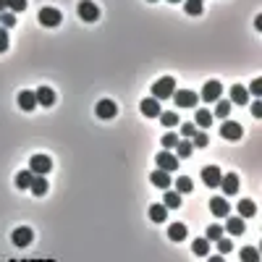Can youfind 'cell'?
Listing matches in <instances>:
<instances>
[{"label":"cell","instance_id":"6da1fadb","mask_svg":"<svg viewBox=\"0 0 262 262\" xmlns=\"http://www.w3.org/2000/svg\"><path fill=\"white\" fill-rule=\"evenodd\" d=\"M173 92H176V79L173 76H163L152 84V97L155 100H168V97H173Z\"/></svg>","mask_w":262,"mask_h":262},{"label":"cell","instance_id":"7a4b0ae2","mask_svg":"<svg viewBox=\"0 0 262 262\" xmlns=\"http://www.w3.org/2000/svg\"><path fill=\"white\" fill-rule=\"evenodd\" d=\"M37 18H40V24L42 26H61V21H63V13L58 11V8H50V5H45L40 13H37Z\"/></svg>","mask_w":262,"mask_h":262},{"label":"cell","instance_id":"3957f363","mask_svg":"<svg viewBox=\"0 0 262 262\" xmlns=\"http://www.w3.org/2000/svg\"><path fill=\"white\" fill-rule=\"evenodd\" d=\"M29 171L34 176H48L53 171V160L48 155H32V160H29Z\"/></svg>","mask_w":262,"mask_h":262},{"label":"cell","instance_id":"277c9868","mask_svg":"<svg viewBox=\"0 0 262 262\" xmlns=\"http://www.w3.org/2000/svg\"><path fill=\"white\" fill-rule=\"evenodd\" d=\"M157 163V171H165V173H173L176 168H179V157H176L173 152H157L155 157Z\"/></svg>","mask_w":262,"mask_h":262},{"label":"cell","instance_id":"5b68a950","mask_svg":"<svg viewBox=\"0 0 262 262\" xmlns=\"http://www.w3.org/2000/svg\"><path fill=\"white\" fill-rule=\"evenodd\" d=\"M79 16H81V21L92 24V21H97V18H100V8L92 3V0H81V3H79Z\"/></svg>","mask_w":262,"mask_h":262},{"label":"cell","instance_id":"8992f818","mask_svg":"<svg viewBox=\"0 0 262 262\" xmlns=\"http://www.w3.org/2000/svg\"><path fill=\"white\" fill-rule=\"evenodd\" d=\"M173 97H176V105H179V108H194L196 100H199L192 89H176Z\"/></svg>","mask_w":262,"mask_h":262},{"label":"cell","instance_id":"52a82bcc","mask_svg":"<svg viewBox=\"0 0 262 262\" xmlns=\"http://www.w3.org/2000/svg\"><path fill=\"white\" fill-rule=\"evenodd\" d=\"M220 179H223V171L218 165H207L202 171V181L210 186V189H215V186H220Z\"/></svg>","mask_w":262,"mask_h":262},{"label":"cell","instance_id":"ba28073f","mask_svg":"<svg viewBox=\"0 0 262 262\" xmlns=\"http://www.w3.org/2000/svg\"><path fill=\"white\" fill-rule=\"evenodd\" d=\"M220 92H223L220 81H218V79H210V81L202 87V100H204V102H215V100L220 97Z\"/></svg>","mask_w":262,"mask_h":262},{"label":"cell","instance_id":"9c48e42d","mask_svg":"<svg viewBox=\"0 0 262 262\" xmlns=\"http://www.w3.org/2000/svg\"><path fill=\"white\" fill-rule=\"evenodd\" d=\"M220 134H223V139H228V142H236V139H241V134H244V129H241L236 121H226V124L220 126Z\"/></svg>","mask_w":262,"mask_h":262},{"label":"cell","instance_id":"30bf717a","mask_svg":"<svg viewBox=\"0 0 262 262\" xmlns=\"http://www.w3.org/2000/svg\"><path fill=\"white\" fill-rule=\"evenodd\" d=\"M210 210H212V215H218V218H228V215H231V204H228L226 196H212V199H210Z\"/></svg>","mask_w":262,"mask_h":262},{"label":"cell","instance_id":"8fae6325","mask_svg":"<svg viewBox=\"0 0 262 262\" xmlns=\"http://www.w3.org/2000/svg\"><path fill=\"white\" fill-rule=\"evenodd\" d=\"M142 113L147 116V118H157L163 113V108H160V100H155V97H147V100H142Z\"/></svg>","mask_w":262,"mask_h":262},{"label":"cell","instance_id":"7c38bea8","mask_svg":"<svg viewBox=\"0 0 262 262\" xmlns=\"http://www.w3.org/2000/svg\"><path fill=\"white\" fill-rule=\"evenodd\" d=\"M32 239H34V233H32V228H26V226H21V228L13 231V244H16V247H29Z\"/></svg>","mask_w":262,"mask_h":262},{"label":"cell","instance_id":"4fadbf2b","mask_svg":"<svg viewBox=\"0 0 262 262\" xmlns=\"http://www.w3.org/2000/svg\"><path fill=\"white\" fill-rule=\"evenodd\" d=\"M95 110H97L100 118H116V113H118V108H116L113 100H100Z\"/></svg>","mask_w":262,"mask_h":262},{"label":"cell","instance_id":"5bb4252c","mask_svg":"<svg viewBox=\"0 0 262 262\" xmlns=\"http://www.w3.org/2000/svg\"><path fill=\"white\" fill-rule=\"evenodd\" d=\"M226 231L231 233V236H241V233L247 231V226H244V218H239V215H228Z\"/></svg>","mask_w":262,"mask_h":262},{"label":"cell","instance_id":"9a60e30c","mask_svg":"<svg viewBox=\"0 0 262 262\" xmlns=\"http://www.w3.org/2000/svg\"><path fill=\"white\" fill-rule=\"evenodd\" d=\"M220 186H223V194H236L239 192V176L236 173H223Z\"/></svg>","mask_w":262,"mask_h":262},{"label":"cell","instance_id":"2e32d148","mask_svg":"<svg viewBox=\"0 0 262 262\" xmlns=\"http://www.w3.org/2000/svg\"><path fill=\"white\" fill-rule=\"evenodd\" d=\"M34 97H37V105H45V108H50L53 102H55V92L50 87H40L34 92Z\"/></svg>","mask_w":262,"mask_h":262},{"label":"cell","instance_id":"e0dca14e","mask_svg":"<svg viewBox=\"0 0 262 262\" xmlns=\"http://www.w3.org/2000/svg\"><path fill=\"white\" fill-rule=\"evenodd\" d=\"M18 108L26 110V113L37 108V97H34V92H32V89H24L21 95H18Z\"/></svg>","mask_w":262,"mask_h":262},{"label":"cell","instance_id":"ac0fdd59","mask_svg":"<svg viewBox=\"0 0 262 262\" xmlns=\"http://www.w3.org/2000/svg\"><path fill=\"white\" fill-rule=\"evenodd\" d=\"M247 100H249L247 87H241V84H233V87H231V102H233V105H247Z\"/></svg>","mask_w":262,"mask_h":262},{"label":"cell","instance_id":"d6986e66","mask_svg":"<svg viewBox=\"0 0 262 262\" xmlns=\"http://www.w3.org/2000/svg\"><path fill=\"white\" fill-rule=\"evenodd\" d=\"M149 181H152V186H157V189H168L171 186V173H165V171H155V173H149Z\"/></svg>","mask_w":262,"mask_h":262},{"label":"cell","instance_id":"ffe728a7","mask_svg":"<svg viewBox=\"0 0 262 262\" xmlns=\"http://www.w3.org/2000/svg\"><path fill=\"white\" fill-rule=\"evenodd\" d=\"M168 236H171V241H184L189 236V228H186L184 223H173V226L168 228Z\"/></svg>","mask_w":262,"mask_h":262},{"label":"cell","instance_id":"44dd1931","mask_svg":"<svg viewBox=\"0 0 262 262\" xmlns=\"http://www.w3.org/2000/svg\"><path fill=\"white\" fill-rule=\"evenodd\" d=\"M32 194L34 196H42V194H48V176H34V181H32Z\"/></svg>","mask_w":262,"mask_h":262},{"label":"cell","instance_id":"7402d4cb","mask_svg":"<svg viewBox=\"0 0 262 262\" xmlns=\"http://www.w3.org/2000/svg\"><path fill=\"white\" fill-rule=\"evenodd\" d=\"M252 215H257V204L252 199H241L239 202V218H252Z\"/></svg>","mask_w":262,"mask_h":262},{"label":"cell","instance_id":"603a6c76","mask_svg":"<svg viewBox=\"0 0 262 262\" xmlns=\"http://www.w3.org/2000/svg\"><path fill=\"white\" fill-rule=\"evenodd\" d=\"M160 124L165 126V129H173V126H179V113H173V110H163L160 116Z\"/></svg>","mask_w":262,"mask_h":262},{"label":"cell","instance_id":"cb8c5ba5","mask_svg":"<svg viewBox=\"0 0 262 262\" xmlns=\"http://www.w3.org/2000/svg\"><path fill=\"white\" fill-rule=\"evenodd\" d=\"M165 218H168V207H165V204H152V207H149V220L163 223Z\"/></svg>","mask_w":262,"mask_h":262},{"label":"cell","instance_id":"d4e9b609","mask_svg":"<svg viewBox=\"0 0 262 262\" xmlns=\"http://www.w3.org/2000/svg\"><path fill=\"white\" fill-rule=\"evenodd\" d=\"M192 152H194L192 139H184V142H179V144H176V157H179V160H181V157H189Z\"/></svg>","mask_w":262,"mask_h":262},{"label":"cell","instance_id":"484cf974","mask_svg":"<svg viewBox=\"0 0 262 262\" xmlns=\"http://www.w3.org/2000/svg\"><path fill=\"white\" fill-rule=\"evenodd\" d=\"M192 252H194V255H199V257H207L210 255V241L207 239H194Z\"/></svg>","mask_w":262,"mask_h":262},{"label":"cell","instance_id":"4316f807","mask_svg":"<svg viewBox=\"0 0 262 262\" xmlns=\"http://www.w3.org/2000/svg\"><path fill=\"white\" fill-rule=\"evenodd\" d=\"M32 181H34V173L32 171H21V173L16 176V186H18V189H29Z\"/></svg>","mask_w":262,"mask_h":262},{"label":"cell","instance_id":"83f0119b","mask_svg":"<svg viewBox=\"0 0 262 262\" xmlns=\"http://www.w3.org/2000/svg\"><path fill=\"white\" fill-rule=\"evenodd\" d=\"M192 189H194V184H192L189 176H179V179H176V192L179 194H189Z\"/></svg>","mask_w":262,"mask_h":262},{"label":"cell","instance_id":"f1b7e54d","mask_svg":"<svg viewBox=\"0 0 262 262\" xmlns=\"http://www.w3.org/2000/svg\"><path fill=\"white\" fill-rule=\"evenodd\" d=\"M163 204H165L168 210H176V207H181V194H179V192H168V194H165V202H163Z\"/></svg>","mask_w":262,"mask_h":262},{"label":"cell","instance_id":"f546056e","mask_svg":"<svg viewBox=\"0 0 262 262\" xmlns=\"http://www.w3.org/2000/svg\"><path fill=\"white\" fill-rule=\"evenodd\" d=\"M196 126H202V129H207V126H212V113L210 110H196Z\"/></svg>","mask_w":262,"mask_h":262},{"label":"cell","instance_id":"4dcf8cb0","mask_svg":"<svg viewBox=\"0 0 262 262\" xmlns=\"http://www.w3.org/2000/svg\"><path fill=\"white\" fill-rule=\"evenodd\" d=\"M241 262H260V252L255 247H244L241 249Z\"/></svg>","mask_w":262,"mask_h":262},{"label":"cell","instance_id":"1f68e13d","mask_svg":"<svg viewBox=\"0 0 262 262\" xmlns=\"http://www.w3.org/2000/svg\"><path fill=\"white\" fill-rule=\"evenodd\" d=\"M204 239H207V241H218V239H223V226L212 223V226L207 228V233H204Z\"/></svg>","mask_w":262,"mask_h":262},{"label":"cell","instance_id":"d6a6232c","mask_svg":"<svg viewBox=\"0 0 262 262\" xmlns=\"http://www.w3.org/2000/svg\"><path fill=\"white\" fill-rule=\"evenodd\" d=\"M215 116H218V118H228L231 116V102L228 100H220L218 105H215Z\"/></svg>","mask_w":262,"mask_h":262},{"label":"cell","instance_id":"836d02e7","mask_svg":"<svg viewBox=\"0 0 262 262\" xmlns=\"http://www.w3.org/2000/svg\"><path fill=\"white\" fill-rule=\"evenodd\" d=\"M8 11H11V13L26 11V0H8Z\"/></svg>","mask_w":262,"mask_h":262},{"label":"cell","instance_id":"e575fe53","mask_svg":"<svg viewBox=\"0 0 262 262\" xmlns=\"http://www.w3.org/2000/svg\"><path fill=\"white\" fill-rule=\"evenodd\" d=\"M181 139H179V134H165L163 136V147L165 149H176V144H179Z\"/></svg>","mask_w":262,"mask_h":262},{"label":"cell","instance_id":"d590c367","mask_svg":"<svg viewBox=\"0 0 262 262\" xmlns=\"http://www.w3.org/2000/svg\"><path fill=\"white\" fill-rule=\"evenodd\" d=\"M0 24H3L5 29H8V26H16V13H11V11H3V13H0Z\"/></svg>","mask_w":262,"mask_h":262},{"label":"cell","instance_id":"8d00e7d4","mask_svg":"<svg viewBox=\"0 0 262 262\" xmlns=\"http://www.w3.org/2000/svg\"><path fill=\"white\" fill-rule=\"evenodd\" d=\"M184 11L189 13V16H199V13H202V3H189V0H186Z\"/></svg>","mask_w":262,"mask_h":262},{"label":"cell","instance_id":"74e56055","mask_svg":"<svg viewBox=\"0 0 262 262\" xmlns=\"http://www.w3.org/2000/svg\"><path fill=\"white\" fill-rule=\"evenodd\" d=\"M192 139H194V142H192L194 147H207V142H210V139H207V134H202V131H196V134H194Z\"/></svg>","mask_w":262,"mask_h":262},{"label":"cell","instance_id":"f35d334b","mask_svg":"<svg viewBox=\"0 0 262 262\" xmlns=\"http://www.w3.org/2000/svg\"><path fill=\"white\" fill-rule=\"evenodd\" d=\"M247 92H252V95H255V97L260 100V95H262V79L257 76L255 81H252V84H249V89H247Z\"/></svg>","mask_w":262,"mask_h":262},{"label":"cell","instance_id":"ab89813d","mask_svg":"<svg viewBox=\"0 0 262 262\" xmlns=\"http://www.w3.org/2000/svg\"><path fill=\"white\" fill-rule=\"evenodd\" d=\"M233 244H231V239H218V252L220 255H226V252H231Z\"/></svg>","mask_w":262,"mask_h":262},{"label":"cell","instance_id":"60d3db41","mask_svg":"<svg viewBox=\"0 0 262 262\" xmlns=\"http://www.w3.org/2000/svg\"><path fill=\"white\" fill-rule=\"evenodd\" d=\"M5 50H8V29L0 26V53H5Z\"/></svg>","mask_w":262,"mask_h":262},{"label":"cell","instance_id":"b9f144b4","mask_svg":"<svg viewBox=\"0 0 262 262\" xmlns=\"http://www.w3.org/2000/svg\"><path fill=\"white\" fill-rule=\"evenodd\" d=\"M181 134H184L186 139H192V136L196 134V129H194V124H181Z\"/></svg>","mask_w":262,"mask_h":262},{"label":"cell","instance_id":"7bdbcfd3","mask_svg":"<svg viewBox=\"0 0 262 262\" xmlns=\"http://www.w3.org/2000/svg\"><path fill=\"white\" fill-rule=\"evenodd\" d=\"M252 116H255V118H262V102H260V100L255 102V105H252Z\"/></svg>","mask_w":262,"mask_h":262},{"label":"cell","instance_id":"ee69618b","mask_svg":"<svg viewBox=\"0 0 262 262\" xmlns=\"http://www.w3.org/2000/svg\"><path fill=\"white\" fill-rule=\"evenodd\" d=\"M3 11H8V0H0V13Z\"/></svg>","mask_w":262,"mask_h":262},{"label":"cell","instance_id":"f6af8a7d","mask_svg":"<svg viewBox=\"0 0 262 262\" xmlns=\"http://www.w3.org/2000/svg\"><path fill=\"white\" fill-rule=\"evenodd\" d=\"M207 262H226V260H223V257H218V255H215V257H207Z\"/></svg>","mask_w":262,"mask_h":262},{"label":"cell","instance_id":"bcb514c9","mask_svg":"<svg viewBox=\"0 0 262 262\" xmlns=\"http://www.w3.org/2000/svg\"><path fill=\"white\" fill-rule=\"evenodd\" d=\"M168 3H181V0H168Z\"/></svg>","mask_w":262,"mask_h":262},{"label":"cell","instance_id":"7dc6e473","mask_svg":"<svg viewBox=\"0 0 262 262\" xmlns=\"http://www.w3.org/2000/svg\"><path fill=\"white\" fill-rule=\"evenodd\" d=\"M189 3H202V0H189Z\"/></svg>","mask_w":262,"mask_h":262},{"label":"cell","instance_id":"c3c4849f","mask_svg":"<svg viewBox=\"0 0 262 262\" xmlns=\"http://www.w3.org/2000/svg\"><path fill=\"white\" fill-rule=\"evenodd\" d=\"M149 3H155V0H149Z\"/></svg>","mask_w":262,"mask_h":262}]
</instances>
